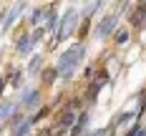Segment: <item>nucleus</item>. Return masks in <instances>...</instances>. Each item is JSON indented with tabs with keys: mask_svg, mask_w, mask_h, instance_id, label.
<instances>
[{
	"mask_svg": "<svg viewBox=\"0 0 146 136\" xmlns=\"http://www.w3.org/2000/svg\"><path fill=\"white\" fill-rule=\"evenodd\" d=\"M43 56L40 53H35V56H30V63H28V68H25V76H38L40 71H43Z\"/></svg>",
	"mask_w": 146,
	"mask_h": 136,
	"instance_id": "nucleus-12",
	"label": "nucleus"
},
{
	"mask_svg": "<svg viewBox=\"0 0 146 136\" xmlns=\"http://www.w3.org/2000/svg\"><path fill=\"white\" fill-rule=\"evenodd\" d=\"M88 28H91V18H88V20H81V28H76V33H78V40H83V38H86Z\"/></svg>",
	"mask_w": 146,
	"mask_h": 136,
	"instance_id": "nucleus-21",
	"label": "nucleus"
},
{
	"mask_svg": "<svg viewBox=\"0 0 146 136\" xmlns=\"http://www.w3.org/2000/svg\"><path fill=\"white\" fill-rule=\"evenodd\" d=\"M129 23H131L133 28H146V8L144 5H136L129 13Z\"/></svg>",
	"mask_w": 146,
	"mask_h": 136,
	"instance_id": "nucleus-10",
	"label": "nucleus"
},
{
	"mask_svg": "<svg viewBox=\"0 0 146 136\" xmlns=\"http://www.w3.org/2000/svg\"><path fill=\"white\" fill-rule=\"evenodd\" d=\"M48 111H50L48 106H45V108H38V111H35V113L30 116V121H33V126H35V123H40V121H43L45 116H48Z\"/></svg>",
	"mask_w": 146,
	"mask_h": 136,
	"instance_id": "nucleus-19",
	"label": "nucleus"
},
{
	"mask_svg": "<svg viewBox=\"0 0 146 136\" xmlns=\"http://www.w3.org/2000/svg\"><path fill=\"white\" fill-rule=\"evenodd\" d=\"M141 129H144V121L139 119V121H133V123H131V129L126 131V136H139V134H141Z\"/></svg>",
	"mask_w": 146,
	"mask_h": 136,
	"instance_id": "nucleus-22",
	"label": "nucleus"
},
{
	"mask_svg": "<svg viewBox=\"0 0 146 136\" xmlns=\"http://www.w3.org/2000/svg\"><path fill=\"white\" fill-rule=\"evenodd\" d=\"M129 40H131V30L129 28H116L113 30V45H116V48L129 45Z\"/></svg>",
	"mask_w": 146,
	"mask_h": 136,
	"instance_id": "nucleus-13",
	"label": "nucleus"
},
{
	"mask_svg": "<svg viewBox=\"0 0 146 136\" xmlns=\"http://www.w3.org/2000/svg\"><path fill=\"white\" fill-rule=\"evenodd\" d=\"M129 3H131V0H116V10H113V13H118V15L129 13Z\"/></svg>",
	"mask_w": 146,
	"mask_h": 136,
	"instance_id": "nucleus-23",
	"label": "nucleus"
},
{
	"mask_svg": "<svg viewBox=\"0 0 146 136\" xmlns=\"http://www.w3.org/2000/svg\"><path fill=\"white\" fill-rule=\"evenodd\" d=\"M108 134V129H93V131H86L83 136H106Z\"/></svg>",
	"mask_w": 146,
	"mask_h": 136,
	"instance_id": "nucleus-24",
	"label": "nucleus"
},
{
	"mask_svg": "<svg viewBox=\"0 0 146 136\" xmlns=\"http://www.w3.org/2000/svg\"><path fill=\"white\" fill-rule=\"evenodd\" d=\"M139 119V113H136V108H129V111H121V113H116L113 116V121L108 123V131H113V129H118V126H126L129 121Z\"/></svg>",
	"mask_w": 146,
	"mask_h": 136,
	"instance_id": "nucleus-9",
	"label": "nucleus"
},
{
	"mask_svg": "<svg viewBox=\"0 0 146 136\" xmlns=\"http://www.w3.org/2000/svg\"><path fill=\"white\" fill-rule=\"evenodd\" d=\"M40 81H43L45 86H53V83H56V78H58V68H56V66H50V68H45L43 66V71H40Z\"/></svg>",
	"mask_w": 146,
	"mask_h": 136,
	"instance_id": "nucleus-16",
	"label": "nucleus"
},
{
	"mask_svg": "<svg viewBox=\"0 0 146 136\" xmlns=\"http://www.w3.org/2000/svg\"><path fill=\"white\" fill-rule=\"evenodd\" d=\"M15 108H18V103H15V101H0V123L10 119V113H13Z\"/></svg>",
	"mask_w": 146,
	"mask_h": 136,
	"instance_id": "nucleus-18",
	"label": "nucleus"
},
{
	"mask_svg": "<svg viewBox=\"0 0 146 136\" xmlns=\"http://www.w3.org/2000/svg\"><path fill=\"white\" fill-rule=\"evenodd\" d=\"M88 126H91V113H88L86 108L78 113V119H76V123L71 126V131H68V136H83L88 131Z\"/></svg>",
	"mask_w": 146,
	"mask_h": 136,
	"instance_id": "nucleus-8",
	"label": "nucleus"
},
{
	"mask_svg": "<svg viewBox=\"0 0 146 136\" xmlns=\"http://www.w3.org/2000/svg\"><path fill=\"white\" fill-rule=\"evenodd\" d=\"M58 23H60V18H58V10H56V8L50 5V8H48V13H45V23H43V28H45V30H53V33H56Z\"/></svg>",
	"mask_w": 146,
	"mask_h": 136,
	"instance_id": "nucleus-14",
	"label": "nucleus"
},
{
	"mask_svg": "<svg viewBox=\"0 0 146 136\" xmlns=\"http://www.w3.org/2000/svg\"><path fill=\"white\" fill-rule=\"evenodd\" d=\"M118 18H121L118 13L103 15L101 20L96 23V28H93V38H96V40H106V38H111V35H113V30L118 28Z\"/></svg>",
	"mask_w": 146,
	"mask_h": 136,
	"instance_id": "nucleus-4",
	"label": "nucleus"
},
{
	"mask_svg": "<svg viewBox=\"0 0 146 136\" xmlns=\"http://www.w3.org/2000/svg\"><path fill=\"white\" fill-rule=\"evenodd\" d=\"M93 71H96V68H93V66H88L86 71H83V78H88V81H91V78H93Z\"/></svg>",
	"mask_w": 146,
	"mask_h": 136,
	"instance_id": "nucleus-25",
	"label": "nucleus"
},
{
	"mask_svg": "<svg viewBox=\"0 0 146 136\" xmlns=\"http://www.w3.org/2000/svg\"><path fill=\"white\" fill-rule=\"evenodd\" d=\"M30 129H33V121H30V116H25L20 123H15V126H13V134H10V136H28Z\"/></svg>",
	"mask_w": 146,
	"mask_h": 136,
	"instance_id": "nucleus-15",
	"label": "nucleus"
},
{
	"mask_svg": "<svg viewBox=\"0 0 146 136\" xmlns=\"http://www.w3.org/2000/svg\"><path fill=\"white\" fill-rule=\"evenodd\" d=\"M43 35H45V28H43V25L33 28V33H30V38H33V43H35V45H38L40 40H43Z\"/></svg>",
	"mask_w": 146,
	"mask_h": 136,
	"instance_id": "nucleus-20",
	"label": "nucleus"
},
{
	"mask_svg": "<svg viewBox=\"0 0 146 136\" xmlns=\"http://www.w3.org/2000/svg\"><path fill=\"white\" fill-rule=\"evenodd\" d=\"M108 83H111L108 71H106V68H98V71H96V76L91 78V83H88L86 93H83V101H86V103H96V98H98L101 88H106Z\"/></svg>",
	"mask_w": 146,
	"mask_h": 136,
	"instance_id": "nucleus-3",
	"label": "nucleus"
},
{
	"mask_svg": "<svg viewBox=\"0 0 146 136\" xmlns=\"http://www.w3.org/2000/svg\"><path fill=\"white\" fill-rule=\"evenodd\" d=\"M5 15H8L5 10H0V25H3V20H5Z\"/></svg>",
	"mask_w": 146,
	"mask_h": 136,
	"instance_id": "nucleus-27",
	"label": "nucleus"
},
{
	"mask_svg": "<svg viewBox=\"0 0 146 136\" xmlns=\"http://www.w3.org/2000/svg\"><path fill=\"white\" fill-rule=\"evenodd\" d=\"M13 48H15V53H18V56H30V53L35 50V43H33L30 33H18V35H15Z\"/></svg>",
	"mask_w": 146,
	"mask_h": 136,
	"instance_id": "nucleus-7",
	"label": "nucleus"
},
{
	"mask_svg": "<svg viewBox=\"0 0 146 136\" xmlns=\"http://www.w3.org/2000/svg\"><path fill=\"white\" fill-rule=\"evenodd\" d=\"M40 101H43V96H40V88H35V86H23L18 106H20L23 111H33V108H38V103H40Z\"/></svg>",
	"mask_w": 146,
	"mask_h": 136,
	"instance_id": "nucleus-5",
	"label": "nucleus"
},
{
	"mask_svg": "<svg viewBox=\"0 0 146 136\" xmlns=\"http://www.w3.org/2000/svg\"><path fill=\"white\" fill-rule=\"evenodd\" d=\"M25 10H28V3H25V0L15 3L13 8L8 10V15H5V20H3V25H0V33H8V30H10V28L15 25V23H18V18L25 13Z\"/></svg>",
	"mask_w": 146,
	"mask_h": 136,
	"instance_id": "nucleus-6",
	"label": "nucleus"
},
{
	"mask_svg": "<svg viewBox=\"0 0 146 136\" xmlns=\"http://www.w3.org/2000/svg\"><path fill=\"white\" fill-rule=\"evenodd\" d=\"M5 81H8V76H0V93H3V91H5V86H8Z\"/></svg>",
	"mask_w": 146,
	"mask_h": 136,
	"instance_id": "nucleus-26",
	"label": "nucleus"
},
{
	"mask_svg": "<svg viewBox=\"0 0 146 136\" xmlns=\"http://www.w3.org/2000/svg\"><path fill=\"white\" fill-rule=\"evenodd\" d=\"M83 58H86V43H81V40L73 43V45H68V48L58 56L56 68H58V78L63 81V83H71L73 81V76H76L78 68H81Z\"/></svg>",
	"mask_w": 146,
	"mask_h": 136,
	"instance_id": "nucleus-1",
	"label": "nucleus"
},
{
	"mask_svg": "<svg viewBox=\"0 0 146 136\" xmlns=\"http://www.w3.org/2000/svg\"><path fill=\"white\" fill-rule=\"evenodd\" d=\"M78 23H81L78 8H76V5L66 8V13H63V18H60V23H58V28H56V33H53V40L48 43V48H50V50H56L60 40H68V38L73 35V33H76Z\"/></svg>",
	"mask_w": 146,
	"mask_h": 136,
	"instance_id": "nucleus-2",
	"label": "nucleus"
},
{
	"mask_svg": "<svg viewBox=\"0 0 146 136\" xmlns=\"http://www.w3.org/2000/svg\"><path fill=\"white\" fill-rule=\"evenodd\" d=\"M45 13H48V8H33L30 10V15H28V25L30 28H38V25H43L45 23Z\"/></svg>",
	"mask_w": 146,
	"mask_h": 136,
	"instance_id": "nucleus-11",
	"label": "nucleus"
},
{
	"mask_svg": "<svg viewBox=\"0 0 146 136\" xmlns=\"http://www.w3.org/2000/svg\"><path fill=\"white\" fill-rule=\"evenodd\" d=\"M10 86L13 88H20V86H25V71H20V68H10Z\"/></svg>",
	"mask_w": 146,
	"mask_h": 136,
	"instance_id": "nucleus-17",
	"label": "nucleus"
},
{
	"mask_svg": "<svg viewBox=\"0 0 146 136\" xmlns=\"http://www.w3.org/2000/svg\"><path fill=\"white\" fill-rule=\"evenodd\" d=\"M139 5H144V8H146V0H139Z\"/></svg>",
	"mask_w": 146,
	"mask_h": 136,
	"instance_id": "nucleus-28",
	"label": "nucleus"
}]
</instances>
